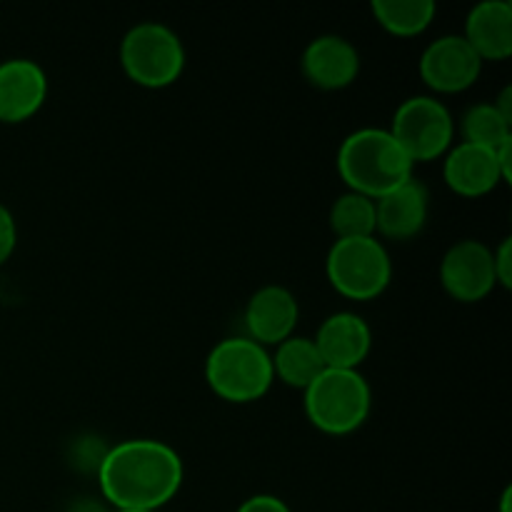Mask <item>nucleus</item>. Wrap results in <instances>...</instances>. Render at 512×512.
Wrapping results in <instances>:
<instances>
[{"label":"nucleus","instance_id":"nucleus-18","mask_svg":"<svg viewBox=\"0 0 512 512\" xmlns=\"http://www.w3.org/2000/svg\"><path fill=\"white\" fill-rule=\"evenodd\" d=\"M375 20L383 30L398 38H415L433 25L438 5L433 0H373Z\"/></svg>","mask_w":512,"mask_h":512},{"label":"nucleus","instance_id":"nucleus-11","mask_svg":"<svg viewBox=\"0 0 512 512\" xmlns=\"http://www.w3.org/2000/svg\"><path fill=\"white\" fill-rule=\"evenodd\" d=\"M313 343L325 368L358 370L373 348V330L360 315L343 310L320 323Z\"/></svg>","mask_w":512,"mask_h":512},{"label":"nucleus","instance_id":"nucleus-19","mask_svg":"<svg viewBox=\"0 0 512 512\" xmlns=\"http://www.w3.org/2000/svg\"><path fill=\"white\" fill-rule=\"evenodd\" d=\"M330 230L338 240L375 238V200L360 193H343L330 208Z\"/></svg>","mask_w":512,"mask_h":512},{"label":"nucleus","instance_id":"nucleus-26","mask_svg":"<svg viewBox=\"0 0 512 512\" xmlns=\"http://www.w3.org/2000/svg\"><path fill=\"white\" fill-rule=\"evenodd\" d=\"M510 498H512V490L505 488L503 498H500V512H510Z\"/></svg>","mask_w":512,"mask_h":512},{"label":"nucleus","instance_id":"nucleus-25","mask_svg":"<svg viewBox=\"0 0 512 512\" xmlns=\"http://www.w3.org/2000/svg\"><path fill=\"white\" fill-rule=\"evenodd\" d=\"M70 512H105V510L100 508L98 503H90V500H80V503H75L73 508H70Z\"/></svg>","mask_w":512,"mask_h":512},{"label":"nucleus","instance_id":"nucleus-2","mask_svg":"<svg viewBox=\"0 0 512 512\" xmlns=\"http://www.w3.org/2000/svg\"><path fill=\"white\" fill-rule=\"evenodd\" d=\"M338 173L350 193L378 200L413 178V160L390 130L360 128L340 145Z\"/></svg>","mask_w":512,"mask_h":512},{"label":"nucleus","instance_id":"nucleus-5","mask_svg":"<svg viewBox=\"0 0 512 512\" xmlns=\"http://www.w3.org/2000/svg\"><path fill=\"white\" fill-rule=\"evenodd\" d=\"M120 65L140 88H168L183 73L185 48L168 25L138 23L120 40Z\"/></svg>","mask_w":512,"mask_h":512},{"label":"nucleus","instance_id":"nucleus-21","mask_svg":"<svg viewBox=\"0 0 512 512\" xmlns=\"http://www.w3.org/2000/svg\"><path fill=\"white\" fill-rule=\"evenodd\" d=\"M15 245H18V225L13 213L0 203V265L8 263L10 255L15 253Z\"/></svg>","mask_w":512,"mask_h":512},{"label":"nucleus","instance_id":"nucleus-13","mask_svg":"<svg viewBox=\"0 0 512 512\" xmlns=\"http://www.w3.org/2000/svg\"><path fill=\"white\" fill-rule=\"evenodd\" d=\"M48 78L35 60L13 58L0 63V123H25L45 103Z\"/></svg>","mask_w":512,"mask_h":512},{"label":"nucleus","instance_id":"nucleus-20","mask_svg":"<svg viewBox=\"0 0 512 512\" xmlns=\"http://www.w3.org/2000/svg\"><path fill=\"white\" fill-rule=\"evenodd\" d=\"M460 130H463V143L490 150L500 148L512 138V125L495 110L493 103H478L465 110Z\"/></svg>","mask_w":512,"mask_h":512},{"label":"nucleus","instance_id":"nucleus-15","mask_svg":"<svg viewBox=\"0 0 512 512\" xmlns=\"http://www.w3.org/2000/svg\"><path fill=\"white\" fill-rule=\"evenodd\" d=\"M443 180L463 198H483L505 183L495 150L473 143H458L445 153Z\"/></svg>","mask_w":512,"mask_h":512},{"label":"nucleus","instance_id":"nucleus-24","mask_svg":"<svg viewBox=\"0 0 512 512\" xmlns=\"http://www.w3.org/2000/svg\"><path fill=\"white\" fill-rule=\"evenodd\" d=\"M493 105H495V110H498V113L512 125V88L510 85H505V88L500 90L498 100H495Z\"/></svg>","mask_w":512,"mask_h":512},{"label":"nucleus","instance_id":"nucleus-12","mask_svg":"<svg viewBox=\"0 0 512 512\" xmlns=\"http://www.w3.org/2000/svg\"><path fill=\"white\" fill-rule=\"evenodd\" d=\"M305 80L318 90H343L358 80L360 53L343 35H318L300 58Z\"/></svg>","mask_w":512,"mask_h":512},{"label":"nucleus","instance_id":"nucleus-27","mask_svg":"<svg viewBox=\"0 0 512 512\" xmlns=\"http://www.w3.org/2000/svg\"><path fill=\"white\" fill-rule=\"evenodd\" d=\"M115 512H150V510H115Z\"/></svg>","mask_w":512,"mask_h":512},{"label":"nucleus","instance_id":"nucleus-9","mask_svg":"<svg viewBox=\"0 0 512 512\" xmlns=\"http://www.w3.org/2000/svg\"><path fill=\"white\" fill-rule=\"evenodd\" d=\"M483 60L463 35H440L420 55V78L433 93L453 95L473 88Z\"/></svg>","mask_w":512,"mask_h":512},{"label":"nucleus","instance_id":"nucleus-8","mask_svg":"<svg viewBox=\"0 0 512 512\" xmlns=\"http://www.w3.org/2000/svg\"><path fill=\"white\" fill-rule=\"evenodd\" d=\"M440 283L445 293L458 303H480L495 288L493 250L483 240L465 238L450 245L440 263Z\"/></svg>","mask_w":512,"mask_h":512},{"label":"nucleus","instance_id":"nucleus-16","mask_svg":"<svg viewBox=\"0 0 512 512\" xmlns=\"http://www.w3.org/2000/svg\"><path fill=\"white\" fill-rule=\"evenodd\" d=\"M470 48L480 60H508L512 55V5L508 0H483L465 18Z\"/></svg>","mask_w":512,"mask_h":512},{"label":"nucleus","instance_id":"nucleus-1","mask_svg":"<svg viewBox=\"0 0 512 512\" xmlns=\"http://www.w3.org/2000/svg\"><path fill=\"white\" fill-rule=\"evenodd\" d=\"M98 485L115 510L158 512L183 485V460L160 440H123L105 453Z\"/></svg>","mask_w":512,"mask_h":512},{"label":"nucleus","instance_id":"nucleus-14","mask_svg":"<svg viewBox=\"0 0 512 512\" xmlns=\"http://www.w3.org/2000/svg\"><path fill=\"white\" fill-rule=\"evenodd\" d=\"M430 213V195L420 180L410 178L400 188L375 200V235L410 240L423 233Z\"/></svg>","mask_w":512,"mask_h":512},{"label":"nucleus","instance_id":"nucleus-3","mask_svg":"<svg viewBox=\"0 0 512 512\" xmlns=\"http://www.w3.org/2000/svg\"><path fill=\"white\" fill-rule=\"evenodd\" d=\"M205 380L218 398L228 403H255L273 388V360L268 348L255 340L225 338L205 360Z\"/></svg>","mask_w":512,"mask_h":512},{"label":"nucleus","instance_id":"nucleus-4","mask_svg":"<svg viewBox=\"0 0 512 512\" xmlns=\"http://www.w3.org/2000/svg\"><path fill=\"white\" fill-rule=\"evenodd\" d=\"M305 415L328 435H350L363 428L373 408V390L360 370L325 368L303 390Z\"/></svg>","mask_w":512,"mask_h":512},{"label":"nucleus","instance_id":"nucleus-23","mask_svg":"<svg viewBox=\"0 0 512 512\" xmlns=\"http://www.w3.org/2000/svg\"><path fill=\"white\" fill-rule=\"evenodd\" d=\"M235 512H293L288 505L283 503L275 495H253V498L245 500Z\"/></svg>","mask_w":512,"mask_h":512},{"label":"nucleus","instance_id":"nucleus-6","mask_svg":"<svg viewBox=\"0 0 512 512\" xmlns=\"http://www.w3.org/2000/svg\"><path fill=\"white\" fill-rule=\"evenodd\" d=\"M325 273L330 285L350 300H375L393 280V260L378 238L335 240L328 250Z\"/></svg>","mask_w":512,"mask_h":512},{"label":"nucleus","instance_id":"nucleus-7","mask_svg":"<svg viewBox=\"0 0 512 512\" xmlns=\"http://www.w3.org/2000/svg\"><path fill=\"white\" fill-rule=\"evenodd\" d=\"M390 135L398 140L413 165L430 163L445 158L453 148L455 120L443 100L433 95H413L395 110Z\"/></svg>","mask_w":512,"mask_h":512},{"label":"nucleus","instance_id":"nucleus-17","mask_svg":"<svg viewBox=\"0 0 512 512\" xmlns=\"http://www.w3.org/2000/svg\"><path fill=\"white\" fill-rule=\"evenodd\" d=\"M270 360H273L275 380L295 390H305L325 370L313 338H303V335H290L288 340L275 345Z\"/></svg>","mask_w":512,"mask_h":512},{"label":"nucleus","instance_id":"nucleus-22","mask_svg":"<svg viewBox=\"0 0 512 512\" xmlns=\"http://www.w3.org/2000/svg\"><path fill=\"white\" fill-rule=\"evenodd\" d=\"M493 268H495V280H498V285H503L505 290H510L512 288V238H503L498 248L493 250Z\"/></svg>","mask_w":512,"mask_h":512},{"label":"nucleus","instance_id":"nucleus-10","mask_svg":"<svg viewBox=\"0 0 512 512\" xmlns=\"http://www.w3.org/2000/svg\"><path fill=\"white\" fill-rule=\"evenodd\" d=\"M243 320L250 340L263 348H275L295 333L300 320L298 298L283 285H265L250 295Z\"/></svg>","mask_w":512,"mask_h":512}]
</instances>
